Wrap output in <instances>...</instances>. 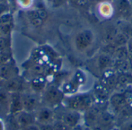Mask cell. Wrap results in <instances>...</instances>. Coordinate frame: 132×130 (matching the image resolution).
Returning <instances> with one entry per match:
<instances>
[{
	"label": "cell",
	"mask_w": 132,
	"mask_h": 130,
	"mask_svg": "<svg viewBox=\"0 0 132 130\" xmlns=\"http://www.w3.org/2000/svg\"><path fill=\"white\" fill-rule=\"evenodd\" d=\"M63 102L67 109L84 112L93 105L94 100L89 94H74L64 98Z\"/></svg>",
	"instance_id": "cell-1"
},
{
	"label": "cell",
	"mask_w": 132,
	"mask_h": 130,
	"mask_svg": "<svg viewBox=\"0 0 132 130\" xmlns=\"http://www.w3.org/2000/svg\"><path fill=\"white\" fill-rule=\"evenodd\" d=\"M64 98L65 95L61 88L55 85H49L43 91L41 100L45 105L53 108L63 103Z\"/></svg>",
	"instance_id": "cell-2"
},
{
	"label": "cell",
	"mask_w": 132,
	"mask_h": 130,
	"mask_svg": "<svg viewBox=\"0 0 132 130\" xmlns=\"http://www.w3.org/2000/svg\"><path fill=\"white\" fill-rule=\"evenodd\" d=\"M94 34L91 29H85L79 32L74 38L75 48L80 52L87 50L94 43Z\"/></svg>",
	"instance_id": "cell-3"
},
{
	"label": "cell",
	"mask_w": 132,
	"mask_h": 130,
	"mask_svg": "<svg viewBox=\"0 0 132 130\" xmlns=\"http://www.w3.org/2000/svg\"><path fill=\"white\" fill-rule=\"evenodd\" d=\"M1 87L10 93H23L27 89V82L26 79L19 75L8 81H2Z\"/></svg>",
	"instance_id": "cell-4"
},
{
	"label": "cell",
	"mask_w": 132,
	"mask_h": 130,
	"mask_svg": "<svg viewBox=\"0 0 132 130\" xmlns=\"http://www.w3.org/2000/svg\"><path fill=\"white\" fill-rule=\"evenodd\" d=\"M102 109L96 105L90 106L83 112V123L87 128L95 129L97 126L98 120Z\"/></svg>",
	"instance_id": "cell-5"
},
{
	"label": "cell",
	"mask_w": 132,
	"mask_h": 130,
	"mask_svg": "<svg viewBox=\"0 0 132 130\" xmlns=\"http://www.w3.org/2000/svg\"><path fill=\"white\" fill-rule=\"evenodd\" d=\"M22 102L24 111L29 112H36V111L40 107L42 102L39 94L35 92H23L22 93Z\"/></svg>",
	"instance_id": "cell-6"
},
{
	"label": "cell",
	"mask_w": 132,
	"mask_h": 130,
	"mask_svg": "<svg viewBox=\"0 0 132 130\" xmlns=\"http://www.w3.org/2000/svg\"><path fill=\"white\" fill-rule=\"evenodd\" d=\"M109 105L114 111L118 112L121 109L126 106L130 102L126 92L116 91L111 94L108 99Z\"/></svg>",
	"instance_id": "cell-7"
},
{
	"label": "cell",
	"mask_w": 132,
	"mask_h": 130,
	"mask_svg": "<svg viewBox=\"0 0 132 130\" xmlns=\"http://www.w3.org/2000/svg\"><path fill=\"white\" fill-rule=\"evenodd\" d=\"M36 123L39 125L43 124H52L55 120V113L53 108L44 105L40 106L35 112Z\"/></svg>",
	"instance_id": "cell-8"
},
{
	"label": "cell",
	"mask_w": 132,
	"mask_h": 130,
	"mask_svg": "<svg viewBox=\"0 0 132 130\" xmlns=\"http://www.w3.org/2000/svg\"><path fill=\"white\" fill-rule=\"evenodd\" d=\"M114 9L120 19L123 20L131 19L132 5L130 0H115Z\"/></svg>",
	"instance_id": "cell-9"
},
{
	"label": "cell",
	"mask_w": 132,
	"mask_h": 130,
	"mask_svg": "<svg viewBox=\"0 0 132 130\" xmlns=\"http://www.w3.org/2000/svg\"><path fill=\"white\" fill-rule=\"evenodd\" d=\"M70 129L75 128L83 122V113L78 111L67 109L62 114L60 119Z\"/></svg>",
	"instance_id": "cell-10"
},
{
	"label": "cell",
	"mask_w": 132,
	"mask_h": 130,
	"mask_svg": "<svg viewBox=\"0 0 132 130\" xmlns=\"http://www.w3.org/2000/svg\"><path fill=\"white\" fill-rule=\"evenodd\" d=\"M19 76V68L13 60L0 65V81H5L14 77Z\"/></svg>",
	"instance_id": "cell-11"
},
{
	"label": "cell",
	"mask_w": 132,
	"mask_h": 130,
	"mask_svg": "<svg viewBox=\"0 0 132 130\" xmlns=\"http://www.w3.org/2000/svg\"><path fill=\"white\" fill-rule=\"evenodd\" d=\"M115 116L113 113L108 111L102 110L97 126L95 129H99L100 130H110L115 123Z\"/></svg>",
	"instance_id": "cell-12"
},
{
	"label": "cell",
	"mask_w": 132,
	"mask_h": 130,
	"mask_svg": "<svg viewBox=\"0 0 132 130\" xmlns=\"http://www.w3.org/2000/svg\"><path fill=\"white\" fill-rule=\"evenodd\" d=\"M15 116L16 121H17L18 126L20 130L24 129L25 127L28 126L36 123L35 112H29L23 110Z\"/></svg>",
	"instance_id": "cell-13"
},
{
	"label": "cell",
	"mask_w": 132,
	"mask_h": 130,
	"mask_svg": "<svg viewBox=\"0 0 132 130\" xmlns=\"http://www.w3.org/2000/svg\"><path fill=\"white\" fill-rule=\"evenodd\" d=\"M23 110L22 93H11L8 113L11 115H16Z\"/></svg>",
	"instance_id": "cell-14"
},
{
	"label": "cell",
	"mask_w": 132,
	"mask_h": 130,
	"mask_svg": "<svg viewBox=\"0 0 132 130\" xmlns=\"http://www.w3.org/2000/svg\"><path fill=\"white\" fill-rule=\"evenodd\" d=\"M46 71V69L45 66L42 64V62L35 60H33V62L26 68V74L29 77V80L36 77L44 76Z\"/></svg>",
	"instance_id": "cell-15"
},
{
	"label": "cell",
	"mask_w": 132,
	"mask_h": 130,
	"mask_svg": "<svg viewBox=\"0 0 132 130\" xmlns=\"http://www.w3.org/2000/svg\"><path fill=\"white\" fill-rule=\"evenodd\" d=\"M29 88L32 91L36 94H42L45 88L47 87L46 79L45 76H39L29 80Z\"/></svg>",
	"instance_id": "cell-16"
},
{
	"label": "cell",
	"mask_w": 132,
	"mask_h": 130,
	"mask_svg": "<svg viewBox=\"0 0 132 130\" xmlns=\"http://www.w3.org/2000/svg\"><path fill=\"white\" fill-rule=\"evenodd\" d=\"M110 69H108L104 71L102 79V85L108 89L114 88L117 86L118 75L115 74L114 71H112Z\"/></svg>",
	"instance_id": "cell-17"
},
{
	"label": "cell",
	"mask_w": 132,
	"mask_h": 130,
	"mask_svg": "<svg viewBox=\"0 0 132 130\" xmlns=\"http://www.w3.org/2000/svg\"><path fill=\"white\" fill-rule=\"evenodd\" d=\"M97 63L98 68L101 71H104L108 69H110L111 67L113 66V64H114L113 57L108 54H106L104 53H101L97 57Z\"/></svg>",
	"instance_id": "cell-18"
},
{
	"label": "cell",
	"mask_w": 132,
	"mask_h": 130,
	"mask_svg": "<svg viewBox=\"0 0 132 130\" xmlns=\"http://www.w3.org/2000/svg\"><path fill=\"white\" fill-rule=\"evenodd\" d=\"M98 11L101 16L104 18H108L114 14V9L111 3L108 2H101L99 5Z\"/></svg>",
	"instance_id": "cell-19"
},
{
	"label": "cell",
	"mask_w": 132,
	"mask_h": 130,
	"mask_svg": "<svg viewBox=\"0 0 132 130\" xmlns=\"http://www.w3.org/2000/svg\"><path fill=\"white\" fill-rule=\"evenodd\" d=\"M113 67L115 71L121 73L130 71V63L128 60H114Z\"/></svg>",
	"instance_id": "cell-20"
},
{
	"label": "cell",
	"mask_w": 132,
	"mask_h": 130,
	"mask_svg": "<svg viewBox=\"0 0 132 130\" xmlns=\"http://www.w3.org/2000/svg\"><path fill=\"white\" fill-rule=\"evenodd\" d=\"M132 84V74L127 73H121L118 75L117 79V85H120L121 87H128Z\"/></svg>",
	"instance_id": "cell-21"
},
{
	"label": "cell",
	"mask_w": 132,
	"mask_h": 130,
	"mask_svg": "<svg viewBox=\"0 0 132 130\" xmlns=\"http://www.w3.org/2000/svg\"><path fill=\"white\" fill-rule=\"evenodd\" d=\"M129 37L122 31L119 30L116 36L114 38V40L112 42V44H114L116 47H121V46H125L128 44V42L129 40Z\"/></svg>",
	"instance_id": "cell-22"
},
{
	"label": "cell",
	"mask_w": 132,
	"mask_h": 130,
	"mask_svg": "<svg viewBox=\"0 0 132 130\" xmlns=\"http://www.w3.org/2000/svg\"><path fill=\"white\" fill-rule=\"evenodd\" d=\"M113 57L114 60H128V52L127 45L117 47Z\"/></svg>",
	"instance_id": "cell-23"
},
{
	"label": "cell",
	"mask_w": 132,
	"mask_h": 130,
	"mask_svg": "<svg viewBox=\"0 0 132 130\" xmlns=\"http://www.w3.org/2000/svg\"><path fill=\"white\" fill-rule=\"evenodd\" d=\"M11 93L0 87V107L7 108L9 112V106L10 102Z\"/></svg>",
	"instance_id": "cell-24"
},
{
	"label": "cell",
	"mask_w": 132,
	"mask_h": 130,
	"mask_svg": "<svg viewBox=\"0 0 132 130\" xmlns=\"http://www.w3.org/2000/svg\"><path fill=\"white\" fill-rule=\"evenodd\" d=\"M5 130H20L15 115H11L8 113V116L5 121Z\"/></svg>",
	"instance_id": "cell-25"
},
{
	"label": "cell",
	"mask_w": 132,
	"mask_h": 130,
	"mask_svg": "<svg viewBox=\"0 0 132 130\" xmlns=\"http://www.w3.org/2000/svg\"><path fill=\"white\" fill-rule=\"evenodd\" d=\"M119 30L117 29L116 28H108L104 33V39L105 41V43H112L114 36H116V34L118 33Z\"/></svg>",
	"instance_id": "cell-26"
},
{
	"label": "cell",
	"mask_w": 132,
	"mask_h": 130,
	"mask_svg": "<svg viewBox=\"0 0 132 130\" xmlns=\"http://www.w3.org/2000/svg\"><path fill=\"white\" fill-rule=\"evenodd\" d=\"M11 36H5L0 35V52L10 50Z\"/></svg>",
	"instance_id": "cell-27"
},
{
	"label": "cell",
	"mask_w": 132,
	"mask_h": 130,
	"mask_svg": "<svg viewBox=\"0 0 132 130\" xmlns=\"http://www.w3.org/2000/svg\"><path fill=\"white\" fill-rule=\"evenodd\" d=\"M13 28V22L1 24L0 25V35L5 36H11V33Z\"/></svg>",
	"instance_id": "cell-28"
},
{
	"label": "cell",
	"mask_w": 132,
	"mask_h": 130,
	"mask_svg": "<svg viewBox=\"0 0 132 130\" xmlns=\"http://www.w3.org/2000/svg\"><path fill=\"white\" fill-rule=\"evenodd\" d=\"M53 130H70L71 129L66 125L61 119H55L52 123Z\"/></svg>",
	"instance_id": "cell-29"
},
{
	"label": "cell",
	"mask_w": 132,
	"mask_h": 130,
	"mask_svg": "<svg viewBox=\"0 0 132 130\" xmlns=\"http://www.w3.org/2000/svg\"><path fill=\"white\" fill-rule=\"evenodd\" d=\"M12 59L11 51H4V52H0V65L4 64L5 63H8L11 61Z\"/></svg>",
	"instance_id": "cell-30"
},
{
	"label": "cell",
	"mask_w": 132,
	"mask_h": 130,
	"mask_svg": "<svg viewBox=\"0 0 132 130\" xmlns=\"http://www.w3.org/2000/svg\"><path fill=\"white\" fill-rule=\"evenodd\" d=\"M10 22H13V16L10 12L4 13L0 16V25Z\"/></svg>",
	"instance_id": "cell-31"
},
{
	"label": "cell",
	"mask_w": 132,
	"mask_h": 130,
	"mask_svg": "<svg viewBox=\"0 0 132 130\" xmlns=\"http://www.w3.org/2000/svg\"><path fill=\"white\" fill-rule=\"evenodd\" d=\"M29 23L32 26L35 27V28H39L40 26H42L44 23V20L42 19L40 17H36V18H33L31 19H29Z\"/></svg>",
	"instance_id": "cell-32"
},
{
	"label": "cell",
	"mask_w": 132,
	"mask_h": 130,
	"mask_svg": "<svg viewBox=\"0 0 132 130\" xmlns=\"http://www.w3.org/2000/svg\"><path fill=\"white\" fill-rule=\"evenodd\" d=\"M120 30L125 33L129 38L132 37V23L131 22L128 23H125Z\"/></svg>",
	"instance_id": "cell-33"
},
{
	"label": "cell",
	"mask_w": 132,
	"mask_h": 130,
	"mask_svg": "<svg viewBox=\"0 0 132 130\" xmlns=\"http://www.w3.org/2000/svg\"><path fill=\"white\" fill-rule=\"evenodd\" d=\"M119 130H132V118L122 122L119 126Z\"/></svg>",
	"instance_id": "cell-34"
},
{
	"label": "cell",
	"mask_w": 132,
	"mask_h": 130,
	"mask_svg": "<svg viewBox=\"0 0 132 130\" xmlns=\"http://www.w3.org/2000/svg\"><path fill=\"white\" fill-rule=\"evenodd\" d=\"M16 2L22 9H29L32 4V0H16Z\"/></svg>",
	"instance_id": "cell-35"
},
{
	"label": "cell",
	"mask_w": 132,
	"mask_h": 130,
	"mask_svg": "<svg viewBox=\"0 0 132 130\" xmlns=\"http://www.w3.org/2000/svg\"><path fill=\"white\" fill-rule=\"evenodd\" d=\"M9 12H10V10L7 2H0V16Z\"/></svg>",
	"instance_id": "cell-36"
},
{
	"label": "cell",
	"mask_w": 132,
	"mask_h": 130,
	"mask_svg": "<svg viewBox=\"0 0 132 130\" xmlns=\"http://www.w3.org/2000/svg\"><path fill=\"white\" fill-rule=\"evenodd\" d=\"M36 9L38 11V14H39V17L42 19H43L44 21H46V19L48 18V12H47V11L44 8H38Z\"/></svg>",
	"instance_id": "cell-37"
},
{
	"label": "cell",
	"mask_w": 132,
	"mask_h": 130,
	"mask_svg": "<svg viewBox=\"0 0 132 130\" xmlns=\"http://www.w3.org/2000/svg\"><path fill=\"white\" fill-rule=\"evenodd\" d=\"M127 47H128V60L130 62L132 61V37L129 39L128 44H127Z\"/></svg>",
	"instance_id": "cell-38"
},
{
	"label": "cell",
	"mask_w": 132,
	"mask_h": 130,
	"mask_svg": "<svg viewBox=\"0 0 132 130\" xmlns=\"http://www.w3.org/2000/svg\"><path fill=\"white\" fill-rule=\"evenodd\" d=\"M21 130H40V129H39V124L34 123V124H32L30 126H28L25 127L24 129H22Z\"/></svg>",
	"instance_id": "cell-39"
},
{
	"label": "cell",
	"mask_w": 132,
	"mask_h": 130,
	"mask_svg": "<svg viewBox=\"0 0 132 130\" xmlns=\"http://www.w3.org/2000/svg\"><path fill=\"white\" fill-rule=\"evenodd\" d=\"M39 126L40 130H53L52 124H43V125L39 124Z\"/></svg>",
	"instance_id": "cell-40"
},
{
	"label": "cell",
	"mask_w": 132,
	"mask_h": 130,
	"mask_svg": "<svg viewBox=\"0 0 132 130\" xmlns=\"http://www.w3.org/2000/svg\"><path fill=\"white\" fill-rule=\"evenodd\" d=\"M70 1H71V2L74 3L75 5H82L87 2V0H70Z\"/></svg>",
	"instance_id": "cell-41"
},
{
	"label": "cell",
	"mask_w": 132,
	"mask_h": 130,
	"mask_svg": "<svg viewBox=\"0 0 132 130\" xmlns=\"http://www.w3.org/2000/svg\"><path fill=\"white\" fill-rule=\"evenodd\" d=\"M0 130H5V121L0 119Z\"/></svg>",
	"instance_id": "cell-42"
},
{
	"label": "cell",
	"mask_w": 132,
	"mask_h": 130,
	"mask_svg": "<svg viewBox=\"0 0 132 130\" xmlns=\"http://www.w3.org/2000/svg\"><path fill=\"white\" fill-rule=\"evenodd\" d=\"M87 1H90V2H94V1H97V0H87Z\"/></svg>",
	"instance_id": "cell-43"
},
{
	"label": "cell",
	"mask_w": 132,
	"mask_h": 130,
	"mask_svg": "<svg viewBox=\"0 0 132 130\" xmlns=\"http://www.w3.org/2000/svg\"><path fill=\"white\" fill-rule=\"evenodd\" d=\"M0 2H7V0H0Z\"/></svg>",
	"instance_id": "cell-44"
},
{
	"label": "cell",
	"mask_w": 132,
	"mask_h": 130,
	"mask_svg": "<svg viewBox=\"0 0 132 130\" xmlns=\"http://www.w3.org/2000/svg\"><path fill=\"white\" fill-rule=\"evenodd\" d=\"M131 22L132 23V18H131Z\"/></svg>",
	"instance_id": "cell-45"
},
{
	"label": "cell",
	"mask_w": 132,
	"mask_h": 130,
	"mask_svg": "<svg viewBox=\"0 0 132 130\" xmlns=\"http://www.w3.org/2000/svg\"><path fill=\"white\" fill-rule=\"evenodd\" d=\"M70 130H72V129H70Z\"/></svg>",
	"instance_id": "cell-46"
}]
</instances>
